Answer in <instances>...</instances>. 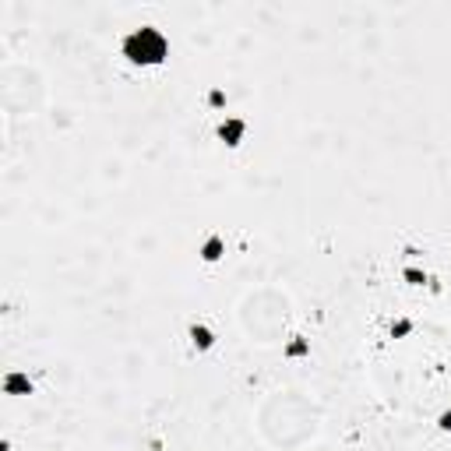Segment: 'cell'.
Returning a JSON list of instances; mask_svg holds the SVG:
<instances>
[{"instance_id":"cell-3","label":"cell","mask_w":451,"mask_h":451,"mask_svg":"<svg viewBox=\"0 0 451 451\" xmlns=\"http://www.w3.org/2000/svg\"><path fill=\"white\" fill-rule=\"evenodd\" d=\"M243 130H247V123H243V120H226V123L219 127V137H222L226 144H240Z\"/></svg>"},{"instance_id":"cell-6","label":"cell","mask_w":451,"mask_h":451,"mask_svg":"<svg viewBox=\"0 0 451 451\" xmlns=\"http://www.w3.org/2000/svg\"><path fill=\"white\" fill-rule=\"evenodd\" d=\"M402 275H405V278H409V282H412V285H423V282H426V275H423V271H419V268H405V271H402Z\"/></svg>"},{"instance_id":"cell-1","label":"cell","mask_w":451,"mask_h":451,"mask_svg":"<svg viewBox=\"0 0 451 451\" xmlns=\"http://www.w3.org/2000/svg\"><path fill=\"white\" fill-rule=\"evenodd\" d=\"M123 57L137 67H156L170 57V39L156 25H141L123 36Z\"/></svg>"},{"instance_id":"cell-2","label":"cell","mask_w":451,"mask_h":451,"mask_svg":"<svg viewBox=\"0 0 451 451\" xmlns=\"http://www.w3.org/2000/svg\"><path fill=\"white\" fill-rule=\"evenodd\" d=\"M4 391H8V395H29V391H32V381H29L25 374L11 370V374L4 377Z\"/></svg>"},{"instance_id":"cell-8","label":"cell","mask_w":451,"mask_h":451,"mask_svg":"<svg viewBox=\"0 0 451 451\" xmlns=\"http://www.w3.org/2000/svg\"><path fill=\"white\" fill-rule=\"evenodd\" d=\"M289 353H292V356H299V353H307V346H304V342H292V346H289Z\"/></svg>"},{"instance_id":"cell-7","label":"cell","mask_w":451,"mask_h":451,"mask_svg":"<svg viewBox=\"0 0 451 451\" xmlns=\"http://www.w3.org/2000/svg\"><path fill=\"white\" fill-rule=\"evenodd\" d=\"M437 426H440V430H451V409H444V412L437 416Z\"/></svg>"},{"instance_id":"cell-4","label":"cell","mask_w":451,"mask_h":451,"mask_svg":"<svg viewBox=\"0 0 451 451\" xmlns=\"http://www.w3.org/2000/svg\"><path fill=\"white\" fill-rule=\"evenodd\" d=\"M191 342H194V349H212L215 335H212V328H205V325H191Z\"/></svg>"},{"instance_id":"cell-5","label":"cell","mask_w":451,"mask_h":451,"mask_svg":"<svg viewBox=\"0 0 451 451\" xmlns=\"http://www.w3.org/2000/svg\"><path fill=\"white\" fill-rule=\"evenodd\" d=\"M201 257H205V261H219V257H222V240L212 236V240L201 247Z\"/></svg>"}]
</instances>
